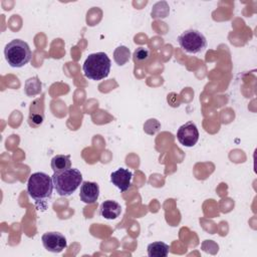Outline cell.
<instances>
[{
    "mask_svg": "<svg viewBox=\"0 0 257 257\" xmlns=\"http://www.w3.org/2000/svg\"><path fill=\"white\" fill-rule=\"evenodd\" d=\"M52 181L56 193L59 196L68 197L81 185L82 175L79 170L70 168L61 173H53Z\"/></svg>",
    "mask_w": 257,
    "mask_h": 257,
    "instance_id": "3",
    "label": "cell"
},
{
    "mask_svg": "<svg viewBox=\"0 0 257 257\" xmlns=\"http://www.w3.org/2000/svg\"><path fill=\"white\" fill-rule=\"evenodd\" d=\"M4 56L11 67H22L27 64L32 56L27 42L21 39H13L5 45Z\"/></svg>",
    "mask_w": 257,
    "mask_h": 257,
    "instance_id": "4",
    "label": "cell"
},
{
    "mask_svg": "<svg viewBox=\"0 0 257 257\" xmlns=\"http://www.w3.org/2000/svg\"><path fill=\"white\" fill-rule=\"evenodd\" d=\"M150 57H151V52H150V50H149L148 48H146V47H143V46L138 47V48L134 51V54H133L134 61L137 62V63H144V62H147Z\"/></svg>",
    "mask_w": 257,
    "mask_h": 257,
    "instance_id": "15",
    "label": "cell"
},
{
    "mask_svg": "<svg viewBox=\"0 0 257 257\" xmlns=\"http://www.w3.org/2000/svg\"><path fill=\"white\" fill-rule=\"evenodd\" d=\"M44 119V104H43V97L35 99L31 105L29 110V117L28 123L30 126L37 127L39 126Z\"/></svg>",
    "mask_w": 257,
    "mask_h": 257,
    "instance_id": "10",
    "label": "cell"
},
{
    "mask_svg": "<svg viewBox=\"0 0 257 257\" xmlns=\"http://www.w3.org/2000/svg\"><path fill=\"white\" fill-rule=\"evenodd\" d=\"M111 61L106 53L95 52L89 54L83 62L82 70L86 78L91 80H101L110 72Z\"/></svg>",
    "mask_w": 257,
    "mask_h": 257,
    "instance_id": "2",
    "label": "cell"
},
{
    "mask_svg": "<svg viewBox=\"0 0 257 257\" xmlns=\"http://www.w3.org/2000/svg\"><path fill=\"white\" fill-rule=\"evenodd\" d=\"M99 196V187L94 182L84 181L80 185L79 198L85 204H93Z\"/></svg>",
    "mask_w": 257,
    "mask_h": 257,
    "instance_id": "9",
    "label": "cell"
},
{
    "mask_svg": "<svg viewBox=\"0 0 257 257\" xmlns=\"http://www.w3.org/2000/svg\"><path fill=\"white\" fill-rule=\"evenodd\" d=\"M133 173L128 169L119 168L110 175V182L120 191L125 192L131 188Z\"/></svg>",
    "mask_w": 257,
    "mask_h": 257,
    "instance_id": "8",
    "label": "cell"
},
{
    "mask_svg": "<svg viewBox=\"0 0 257 257\" xmlns=\"http://www.w3.org/2000/svg\"><path fill=\"white\" fill-rule=\"evenodd\" d=\"M44 248L52 253H60L67 246L66 238L59 232H47L41 237Z\"/></svg>",
    "mask_w": 257,
    "mask_h": 257,
    "instance_id": "7",
    "label": "cell"
},
{
    "mask_svg": "<svg viewBox=\"0 0 257 257\" xmlns=\"http://www.w3.org/2000/svg\"><path fill=\"white\" fill-rule=\"evenodd\" d=\"M71 168L69 155H56L51 159V169L53 173H61Z\"/></svg>",
    "mask_w": 257,
    "mask_h": 257,
    "instance_id": "12",
    "label": "cell"
},
{
    "mask_svg": "<svg viewBox=\"0 0 257 257\" xmlns=\"http://www.w3.org/2000/svg\"><path fill=\"white\" fill-rule=\"evenodd\" d=\"M177 140L184 147H194L199 140V131L193 121H188L181 125L177 132Z\"/></svg>",
    "mask_w": 257,
    "mask_h": 257,
    "instance_id": "6",
    "label": "cell"
},
{
    "mask_svg": "<svg viewBox=\"0 0 257 257\" xmlns=\"http://www.w3.org/2000/svg\"><path fill=\"white\" fill-rule=\"evenodd\" d=\"M54 185L52 177L43 172H36L30 175L27 181V192L38 208H46V203L52 196Z\"/></svg>",
    "mask_w": 257,
    "mask_h": 257,
    "instance_id": "1",
    "label": "cell"
},
{
    "mask_svg": "<svg viewBox=\"0 0 257 257\" xmlns=\"http://www.w3.org/2000/svg\"><path fill=\"white\" fill-rule=\"evenodd\" d=\"M179 45L187 53L197 54L207 47V39L202 32L196 29H188L178 36Z\"/></svg>",
    "mask_w": 257,
    "mask_h": 257,
    "instance_id": "5",
    "label": "cell"
},
{
    "mask_svg": "<svg viewBox=\"0 0 257 257\" xmlns=\"http://www.w3.org/2000/svg\"><path fill=\"white\" fill-rule=\"evenodd\" d=\"M121 213L120 205L112 200H106L101 203L99 207V214L101 217L107 220L116 219Z\"/></svg>",
    "mask_w": 257,
    "mask_h": 257,
    "instance_id": "11",
    "label": "cell"
},
{
    "mask_svg": "<svg viewBox=\"0 0 257 257\" xmlns=\"http://www.w3.org/2000/svg\"><path fill=\"white\" fill-rule=\"evenodd\" d=\"M148 255L150 257H166L169 254V245L161 242V241H157V242H153L151 244L148 245Z\"/></svg>",
    "mask_w": 257,
    "mask_h": 257,
    "instance_id": "13",
    "label": "cell"
},
{
    "mask_svg": "<svg viewBox=\"0 0 257 257\" xmlns=\"http://www.w3.org/2000/svg\"><path fill=\"white\" fill-rule=\"evenodd\" d=\"M130 58H131V51L126 46L120 45L114 49L113 59L117 65L119 66L124 65L130 60Z\"/></svg>",
    "mask_w": 257,
    "mask_h": 257,
    "instance_id": "14",
    "label": "cell"
}]
</instances>
